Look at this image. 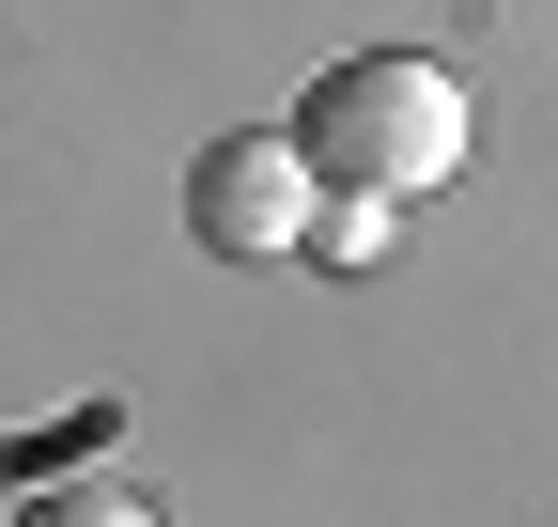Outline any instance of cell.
Wrapping results in <instances>:
<instances>
[{
	"label": "cell",
	"mask_w": 558,
	"mask_h": 527,
	"mask_svg": "<svg viewBox=\"0 0 558 527\" xmlns=\"http://www.w3.org/2000/svg\"><path fill=\"white\" fill-rule=\"evenodd\" d=\"M279 140L311 156V186H357V203H418V186H450L465 140H481V109L435 47H357V62H326V78L295 94V124Z\"/></svg>",
	"instance_id": "cell-1"
},
{
	"label": "cell",
	"mask_w": 558,
	"mask_h": 527,
	"mask_svg": "<svg viewBox=\"0 0 558 527\" xmlns=\"http://www.w3.org/2000/svg\"><path fill=\"white\" fill-rule=\"evenodd\" d=\"M186 233L218 248V264H295V233H311V156L279 140V124L202 140V156H186Z\"/></svg>",
	"instance_id": "cell-2"
},
{
	"label": "cell",
	"mask_w": 558,
	"mask_h": 527,
	"mask_svg": "<svg viewBox=\"0 0 558 527\" xmlns=\"http://www.w3.org/2000/svg\"><path fill=\"white\" fill-rule=\"evenodd\" d=\"M388 218H403V203H357V186H311V233H295V264H388Z\"/></svg>",
	"instance_id": "cell-3"
},
{
	"label": "cell",
	"mask_w": 558,
	"mask_h": 527,
	"mask_svg": "<svg viewBox=\"0 0 558 527\" xmlns=\"http://www.w3.org/2000/svg\"><path fill=\"white\" fill-rule=\"evenodd\" d=\"M16 527H156V512H140L124 481H32V497H16Z\"/></svg>",
	"instance_id": "cell-4"
}]
</instances>
